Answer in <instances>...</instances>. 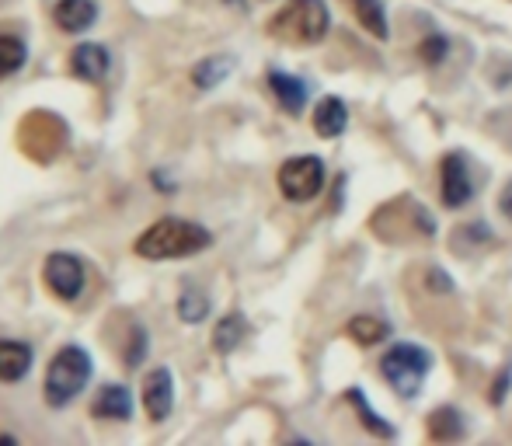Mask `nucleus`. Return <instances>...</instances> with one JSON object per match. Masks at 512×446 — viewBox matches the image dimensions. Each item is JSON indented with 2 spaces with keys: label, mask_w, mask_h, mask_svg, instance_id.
<instances>
[{
  "label": "nucleus",
  "mask_w": 512,
  "mask_h": 446,
  "mask_svg": "<svg viewBox=\"0 0 512 446\" xmlns=\"http://www.w3.org/2000/svg\"><path fill=\"white\" fill-rule=\"evenodd\" d=\"M349 7L356 11L359 25H363L366 32H373L377 39H387V35H391V28H387L384 4H380V0H349Z\"/></svg>",
  "instance_id": "nucleus-21"
},
{
  "label": "nucleus",
  "mask_w": 512,
  "mask_h": 446,
  "mask_svg": "<svg viewBox=\"0 0 512 446\" xmlns=\"http://www.w3.org/2000/svg\"><path fill=\"white\" fill-rule=\"evenodd\" d=\"M276 182H279V192H283L290 203H310V199L324 189V161L314 154L290 157V161H283V168H279Z\"/></svg>",
  "instance_id": "nucleus-6"
},
{
  "label": "nucleus",
  "mask_w": 512,
  "mask_h": 446,
  "mask_svg": "<svg viewBox=\"0 0 512 446\" xmlns=\"http://www.w3.org/2000/svg\"><path fill=\"white\" fill-rule=\"evenodd\" d=\"M108 70H112V56H108V49L98 46V42H81V46L70 53V74L81 77V81L98 84V81H105Z\"/></svg>",
  "instance_id": "nucleus-10"
},
{
  "label": "nucleus",
  "mask_w": 512,
  "mask_h": 446,
  "mask_svg": "<svg viewBox=\"0 0 512 446\" xmlns=\"http://www.w3.org/2000/svg\"><path fill=\"white\" fill-rule=\"evenodd\" d=\"M91 415H95V419H112V422L133 419V394L122 384H108L98 391L95 405H91Z\"/></svg>",
  "instance_id": "nucleus-12"
},
{
  "label": "nucleus",
  "mask_w": 512,
  "mask_h": 446,
  "mask_svg": "<svg viewBox=\"0 0 512 446\" xmlns=\"http://www.w3.org/2000/svg\"><path fill=\"white\" fill-rule=\"evenodd\" d=\"M32 370V345L28 342H0V380L14 384Z\"/></svg>",
  "instance_id": "nucleus-15"
},
{
  "label": "nucleus",
  "mask_w": 512,
  "mask_h": 446,
  "mask_svg": "<svg viewBox=\"0 0 512 446\" xmlns=\"http://www.w3.org/2000/svg\"><path fill=\"white\" fill-rule=\"evenodd\" d=\"M18 147L35 164H49L67 147V122L56 112L35 109L18 122Z\"/></svg>",
  "instance_id": "nucleus-4"
},
{
  "label": "nucleus",
  "mask_w": 512,
  "mask_h": 446,
  "mask_svg": "<svg viewBox=\"0 0 512 446\" xmlns=\"http://www.w3.org/2000/svg\"><path fill=\"white\" fill-rule=\"evenodd\" d=\"M429 436L436 443H450L464 436V419H460L457 408H436L429 415Z\"/></svg>",
  "instance_id": "nucleus-17"
},
{
  "label": "nucleus",
  "mask_w": 512,
  "mask_h": 446,
  "mask_svg": "<svg viewBox=\"0 0 512 446\" xmlns=\"http://www.w3.org/2000/svg\"><path fill=\"white\" fill-rule=\"evenodd\" d=\"M429 352L422 345L398 342L394 349H387V356L380 359V373L384 380L401 394V398H415L418 387H422L425 373H429Z\"/></svg>",
  "instance_id": "nucleus-5"
},
{
  "label": "nucleus",
  "mask_w": 512,
  "mask_h": 446,
  "mask_svg": "<svg viewBox=\"0 0 512 446\" xmlns=\"http://www.w3.org/2000/svg\"><path fill=\"white\" fill-rule=\"evenodd\" d=\"M42 276H46V286L56 293L60 300H77L84 293V262L70 251H56V255L46 258L42 265Z\"/></svg>",
  "instance_id": "nucleus-7"
},
{
  "label": "nucleus",
  "mask_w": 512,
  "mask_h": 446,
  "mask_svg": "<svg viewBox=\"0 0 512 446\" xmlns=\"http://www.w3.org/2000/svg\"><path fill=\"white\" fill-rule=\"evenodd\" d=\"M147 328L140 325V321H129L126 328V338H122V363L126 366H140L143 356H147Z\"/></svg>",
  "instance_id": "nucleus-22"
},
{
  "label": "nucleus",
  "mask_w": 512,
  "mask_h": 446,
  "mask_svg": "<svg viewBox=\"0 0 512 446\" xmlns=\"http://www.w3.org/2000/svg\"><path fill=\"white\" fill-rule=\"evenodd\" d=\"M345 126H349V112H345V102L335 95L321 98L314 109V129L317 136H324V140H335V136L345 133Z\"/></svg>",
  "instance_id": "nucleus-13"
},
{
  "label": "nucleus",
  "mask_w": 512,
  "mask_h": 446,
  "mask_svg": "<svg viewBox=\"0 0 512 446\" xmlns=\"http://www.w3.org/2000/svg\"><path fill=\"white\" fill-rule=\"evenodd\" d=\"M91 380V356L88 349H81V345H63L60 352L53 356V363H49L46 370V405L49 408H67L70 401L77 398V394L88 387Z\"/></svg>",
  "instance_id": "nucleus-3"
},
{
  "label": "nucleus",
  "mask_w": 512,
  "mask_h": 446,
  "mask_svg": "<svg viewBox=\"0 0 512 446\" xmlns=\"http://www.w3.org/2000/svg\"><path fill=\"white\" fill-rule=\"evenodd\" d=\"M209 314V297L203 290H196V286H189V290H182V297H178V318L185 321V325H199Z\"/></svg>",
  "instance_id": "nucleus-23"
},
{
  "label": "nucleus",
  "mask_w": 512,
  "mask_h": 446,
  "mask_svg": "<svg viewBox=\"0 0 512 446\" xmlns=\"http://www.w3.org/2000/svg\"><path fill=\"white\" fill-rule=\"evenodd\" d=\"M53 21L60 25V32H88L98 21L95 0H56Z\"/></svg>",
  "instance_id": "nucleus-11"
},
{
  "label": "nucleus",
  "mask_w": 512,
  "mask_h": 446,
  "mask_svg": "<svg viewBox=\"0 0 512 446\" xmlns=\"http://www.w3.org/2000/svg\"><path fill=\"white\" fill-rule=\"evenodd\" d=\"M150 185H154V189H164V192L175 189V185H171V178L164 175V171H154V175H150Z\"/></svg>",
  "instance_id": "nucleus-27"
},
{
  "label": "nucleus",
  "mask_w": 512,
  "mask_h": 446,
  "mask_svg": "<svg viewBox=\"0 0 512 446\" xmlns=\"http://www.w3.org/2000/svg\"><path fill=\"white\" fill-rule=\"evenodd\" d=\"M509 377H512V373H502V377L495 380V391H492V401H495V405H499L502 394H506V380H509Z\"/></svg>",
  "instance_id": "nucleus-28"
},
{
  "label": "nucleus",
  "mask_w": 512,
  "mask_h": 446,
  "mask_svg": "<svg viewBox=\"0 0 512 446\" xmlns=\"http://www.w3.org/2000/svg\"><path fill=\"white\" fill-rule=\"evenodd\" d=\"M213 244V234L196 220L161 217L136 237L133 251L147 262H171V258H192Z\"/></svg>",
  "instance_id": "nucleus-1"
},
{
  "label": "nucleus",
  "mask_w": 512,
  "mask_h": 446,
  "mask_svg": "<svg viewBox=\"0 0 512 446\" xmlns=\"http://www.w3.org/2000/svg\"><path fill=\"white\" fill-rule=\"evenodd\" d=\"M269 88H272V95H276V102L283 105L286 112L297 115V112L307 105V84L300 81V77L283 74V70H272V74H269Z\"/></svg>",
  "instance_id": "nucleus-14"
},
{
  "label": "nucleus",
  "mask_w": 512,
  "mask_h": 446,
  "mask_svg": "<svg viewBox=\"0 0 512 446\" xmlns=\"http://www.w3.org/2000/svg\"><path fill=\"white\" fill-rule=\"evenodd\" d=\"M25 60H28L25 42L11 32H0V81H7V77L18 74V70L25 67Z\"/></svg>",
  "instance_id": "nucleus-19"
},
{
  "label": "nucleus",
  "mask_w": 512,
  "mask_h": 446,
  "mask_svg": "<svg viewBox=\"0 0 512 446\" xmlns=\"http://www.w3.org/2000/svg\"><path fill=\"white\" fill-rule=\"evenodd\" d=\"M143 408L154 422H164L175 408V377L168 366H157L143 377Z\"/></svg>",
  "instance_id": "nucleus-9"
},
{
  "label": "nucleus",
  "mask_w": 512,
  "mask_h": 446,
  "mask_svg": "<svg viewBox=\"0 0 512 446\" xmlns=\"http://www.w3.org/2000/svg\"><path fill=\"white\" fill-rule=\"evenodd\" d=\"M439 185H443V203L450 210L471 203L474 185H471V171H467L464 154H446L443 157V171H439Z\"/></svg>",
  "instance_id": "nucleus-8"
},
{
  "label": "nucleus",
  "mask_w": 512,
  "mask_h": 446,
  "mask_svg": "<svg viewBox=\"0 0 512 446\" xmlns=\"http://www.w3.org/2000/svg\"><path fill=\"white\" fill-rule=\"evenodd\" d=\"M230 70H234V56H206L203 63L192 67V84H196L199 91H209L227 81Z\"/></svg>",
  "instance_id": "nucleus-16"
},
{
  "label": "nucleus",
  "mask_w": 512,
  "mask_h": 446,
  "mask_svg": "<svg viewBox=\"0 0 512 446\" xmlns=\"http://www.w3.org/2000/svg\"><path fill=\"white\" fill-rule=\"evenodd\" d=\"M349 401H352V405H356L359 419H363V426L370 429L373 436H384V440H391V436H394V426H391V422H384L377 412H373L370 405H366V398L356 391V387H352V391H349Z\"/></svg>",
  "instance_id": "nucleus-24"
},
{
  "label": "nucleus",
  "mask_w": 512,
  "mask_h": 446,
  "mask_svg": "<svg viewBox=\"0 0 512 446\" xmlns=\"http://www.w3.org/2000/svg\"><path fill=\"white\" fill-rule=\"evenodd\" d=\"M345 332H349L352 342H359V345H377L391 335V325H387L384 318H373V314H359V318L349 321Z\"/></svg>",
  "instance_id": "nucleus-18"
},
{
  "label": "nucleus",
  "mask_w": 512,
  "mask_h": 446,
  "mask_svg": "<svg viewBox=\"0 0 512 446\" xmlns=\"http://www.w3.org/2000/svg\"><path fill=\"white\" fill-rule=\"evenodd\" d=\"M328 28L331 14L324 0H290L269 18V35L286 46H317Z\"/></svg>",
  "instance_id": "nucleus-2"
},
{
  "label": "nucleus",
  "mask_w": 512,
  "mask_h": 446,
  "mask_svg": "<svg viewBox=\"0 0 512 446\" xmlns=\"http://www.w3.org/2000/svg\"><path fill=\"white\" fill-rule=\"evenodd\" d=\"M450 53V42L443 39V35H429V39L422 42V49H418V56H422V63H429V67H436V63H443V56Z\"/></svg>",
  "instance_id": "nucleus-25"
},
{
  "label": "nucleus",
  "mask_w": 512,
  "mask_h": 446,
  "mask_svg": "<svg viewBox=\"0 0 512 446\" xmlns=\"http://www.w3.org/2000/svg\"><path fill=\"white\" fill-rule=\"evenodd\" d=\"M499 210L506 213V217L512 220V182H506V189H502V196H499Z\"/></svg>",
  "instance_id": "nucleus-26"
},
{
  "label": "nucleus",
  "mask_w": 512,
  "mask_h": 446,
  "mask_svg": "<svg viewBox=\"0 0 512 446\" xmlns=\"http://www.w3.org/2000/svg\"><path fill=\"white\" fill-rule=\"evenodd\" d=\"M244 335H248V321H244L241 314H227L213 332V349L227 356V352H234L237 345L244 342Z\"/></svg>",
  "instance_id": "nucleus-20"
}]
</instances>
